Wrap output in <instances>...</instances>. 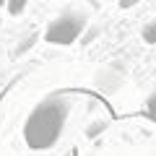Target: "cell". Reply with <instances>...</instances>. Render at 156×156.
I'll list each match as a JSON object with an SVG mask.
<instances>
[{
  "instance_id": "6da1fadb",
  "label": "cell",
  "mask_w": 156,
  "mask_h": 156,
  "mask_svg": "<svg viewBox=\"0 0 156 156\" xmlns=\"http://www.w3.org/2000/svg\"><path fill=\"white\" fill-rule=\"evenodd\" d=\"M70 115V99L65 94H50L31 109L23 122V140L31 151H47L60 140L65 120Z\"/></svg>"
},
{
  "instance_id": "7a4b0ae2",
  "label": "cell",
  "mask_w": 156,
  "mask_h": 156,
  "mask_svg": "<svg viewBox=\"0 0 156 156\" xmlns=\"http://www.w3.org/2000/svg\"><path fill=\"white\" fill-rule=\"evenodd\" d=\"M86 23H89V16L83 11H62L57 18H52L44 29V42L57 47H68L73 44L81 34H83Z\"/></svg>"
},
{
  "instance_id": "3957f363",
  "label": "cell",
  "mask_w": 156,
  "mask_h": 156,
  "mask_svg": "<svg viewBox=\"0 0 156 156\" xmlns=\"http://www.w3.org/2000/svg\"><path fill=\"white\" fill-rule=\"evenodd\" d=\"M120 86H122V78L117 76L115 70H101V73H96V89H99V91H104V94H117Z\"/></svg>"
},
{
  "instance_id": "277c9868",
  "label": "cell",
  "mask_w": 156,
  "mask_h": 156,
  "mask_svg": "<svg viewBox=\"0 0 156 156\" xmlns=\"http://www.w3.org/2000/svg\"><path fill=\"white\" fill-rule=\"evenodd\" d=\"M140 37H143V42H148V44H156V18H151V21L140 29Z\"/></svg>"
},
{
  "instance_id": "5b68a950",
  "label": "cell",
  "mask_w": 156,
  "mask_h": 156,
  "mask_svg": "<svg viewBox=\"0 0 156 156\" xmlns=\"http://www.w3.org/2000/svg\"><path fill=\"white\" fill-rule=\"evenodd\" d=\"M5 5H8V13H11V16H21V13L26 11L29 0H8Z\"/></svg>"
},
{
  "instance_id": "8992f818",
  "label": "cell",
  "mask_w": 156,
  "mask_h": 156,
  "mask_svg": "<svg viewBox=\"0 0 156 156\" xmlns=\"http://www.w3.org/2000/svg\"><path fill=\"white\" fill-rule=\"evenodd\" d=\"M37 39H39V37H37L34 31H31V34H26V37L21 39V44H18V50H16V52H18V55H23L26 50H31V47L37 44Z\"/></svg>"
},
{
  "instance_id": "52a82bcc",
  "label": "cell",
  "mask_w": 156,
  "mask_h": 156,
  "mask_svg": "<svg viewBox=\"0 0 156 156\" xmlns=\"http://www.w3.org/2000/svg\"><path fill=\"white\" fill-rule=\"evenodd\" d=\"M146 115H148L151 122H156V89L151 91V96L146 99Z\"/></svg>"
},
{
  "instance_id": "ba28073f",
  "label": "cell",
  "mask_w": 156,
  "mask_h": 156,
  "mask_svg": "<svg viewBox=\"0 0 156 156\" xmlns=\"http://www.w3.org/2000/svg\"><path fill=\"white\" fill-rule=\"evenodd\" d=\"M104 128H107L104 120H96V122H91L89 128H86V135H89V138H96L99 133H104Z\"/></svg>"
},
{
  "instance_id": "9c48e42d",
  "label": "cell",
  "mask_w": 156,
  "mask_h": 156,
  "mask_svg": "<svg viewBox=\"0 0 156 156\" xmlns=\"http://www.w3.org/2000/svg\"><path fill=\"white\" fill-rule=\"evenodd\" d=\"M120 3V8H133V5H138L140 0H117Z\"/></svg>"
},
{
  "instance_id": "30bf717a",
  "label": "cell",
  "mask_w": 156,
  "mask_h": 156,
  "mask_svg": "<svg viewBox=\"0 0 156 156\" xmlns=\"http://www.w3.org/2000/svg\"><path fill=\"white\" fill-rule=\"evenodd\" d=\"M96 34H99V29H91V31H89V34H86V37H83V42H91V39H94Z\"/></svg>"
},
{
  "instance_id": "8fae6325",
  "label": "cell",
  "mask_w": 156,
  "mask_h": 156,
  "mask_svg": "<svg viewBox=\"0 0 156 156\" xmlns=\"http://www.w3.org/2000/svg\"><path fill=\"white\" fill-rule=\"evenodd\" d=\"M5 3H8V0H0V8H3V5H5Z\"/></svg>"
}]
</instances>
